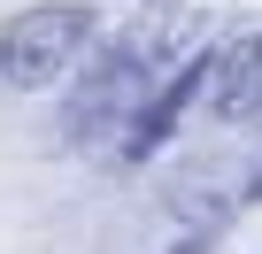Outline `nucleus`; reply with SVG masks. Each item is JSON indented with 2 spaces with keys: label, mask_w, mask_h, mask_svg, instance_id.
<instances>
[{
  "label": "nucleus",
  "mask_w": 262,
  "mask_h": 254,
  "mask_svg": "<svg viewBox=\"0 0 262 254\" xmlns=\"http://www.w3.org/2000/svg\"><path fill=\"white\" fill-rule=\"evenodd\" d=\"M139 8H147V0H139Z\"/></svg>",
  "instance_id": "6"
},
{
  "label": "nucleus",
  "mask_w": 262,
  "mask_h": 254,
  "mask_svg": "<svg viewBox=\"0 0 262 254\" xmlns=\"http://www.w3.org/2000/svg\"><path fill=\"white\" fill-rule=\"evenodd\" d=\"M216 62H224V47H193V54H178L162 70V85L147 93V108L131 116V131H123V162H147L155 147H170V131L193 116V100L216 93Z\"/></svg>",
  "instance_id": "3"
},
{
  "label": "nucleus",
  "mask_w": 262,
  "mask_h": 254,
  "mask_svg": "<svg viewBox=\"0 0 262 254\" xmlns=\"http://www.w3.org/2000/svg\"><path fill=\"white\" fill-rule=\"evenodd\" d=\"M178 39H185V16H178V8H155V16H139V24H123L116 39H100V47L85 54L70 100H62V147H108V139L123 147L131 116H139L147 93L162 85Z\"/></svg>",
  "instance_id": "1"
},
{
  "label": "nucleus",
  "mask_w": 262,
  "mask_h": 254,
  "mask_svg": "<svg viewBox=\"0 0 262 254\" xmlns=\"http://www.w3.org/2000/svg\"><path fill=\"white\" fill-rule=\"evenodd\" d=\"M170 254H216V223H208V231H185V239H178Z\"/></svg>",
  "instance_id": "5"
},
{
  "label": "nucleus",
  "mask_w": 262,
  "mask_h": 254,
  "mask_svg": "<svg viewBox=\"0 0 262 254\" xmlns=\"http://www.w3.org/2000/svg\"><path fill=\"white\" fill-rule=\"evenodd\" d=\"M208 108H216V123H254L262 116V31H247V39L224 47Z\"/></svg>",
  "instance_id": "4"
},
{
  "label": "nucleus",
  "mask_w": 262,
  "mask_h": 254,
  "mask_svg": "<svg viewBox=\"0 0 262 254\" xmlns=\"http://www.w3.org/2000/svg\"><path fill=\"white\" fill-rule=\"evenodd\" d=\"M100 39V16L77 8V0H39V8H24L16 24H0V85L16 93H47L62 85Z\"/></svg>",
  "instance_id": "2"
}]
</instances>
